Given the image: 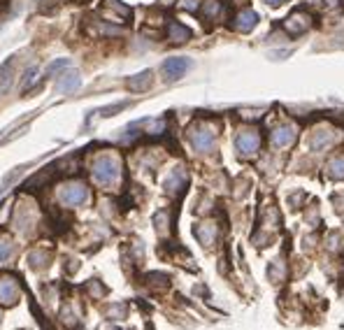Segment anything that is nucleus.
Here are the masks:
<instances>
[{
  "label": "nucleus",
  "mask_w": 344,
  "mask_h": 330,
  "mask_svg": "<svg viewBox=\"0 0 344 330\" xmlns=\"http://www.w3.org/2000/svg\"><path fill=\"white\" fill-rule=\"evenodd\" d=\"M93 177H95V182H100V184L116 182V177H119V161L112 158V156H100L93 163Z\"/></svg>",
  "instance_id": "nucleus-1"
},
{
  "label": "nucleus",
  "mask_w": 344,
  "mask_h": 330,
  "mask_svg": "<svg viewBox=\"0 0 344 330\" xmlns=\"http://www.w3.org/2000/svg\"><path fill=\"white\" fill-rule=\"evenodd\" d=\"M191 58H184V56H177V58H168V61L163 63V74H165V79L168 81H175L179 79V77H184V74L191 70Z\"/></svg>",
  "instance_id": "nucleus-2"
},
{
  "label": "nucleus",
  "mask_w": 344,
  "mask_h": 330,
  "mask_svg": "<svg viewBox=\"0 0 344 330\" xmlns=\"http://www.w3.org/2000/svg\"><path fill=\"white\" fill-rule=\"evenodd\" d=\"M88 198V191L84 184H68L65 189H61V202L63 205H70V207H77Z\"/></svg>",
  "instance_id": "nucleus-3"
},
{
  "label": "nucleus",
  "mask_w": 344,
  "mask_h": 330,
  "mask_svg": "<svg viewBox=\"0 0 344 330\" xmlns=\"http://www.w3.org/2000/svg\"><path fill=\"white\" fill-rule=\"evenodd\" d=\"M191 144H193V149H196V151H200V154H207V151H212V149H214V133H209L207 128L191 130Z\"/></svg>",
  "instance_id": "nucleus-4"
},
{
  "label": "nucleus",
  "mask_w": 344,
  "mask_h": 330,
  "mask_svg": "<svg viewBox=\"0 0 344 330\" xmlns=\"http://www.w3.org/2000/svg\"><path fill=\"white\" fill-rule=\"evenodd\" d=\"M235 144L244 156H251V154H256L258 147H261V137H258V133H254V130H244V133L237 135Z\"/></svg>",
  "instance_id": "nucleus-5"
},
{
  "label": "nucleus",
  "mask_w": 344,
  "mask_h": 330,
  "mask_svg": "<svg viewBox=\"0 0 344 330\" xmlns=\"http://www.w3.org/2000/svg\"><path fill=\"white\" fill-rule=\"evenodd\" d=\"M19 298V284L14 282L12 277L0 279V303L2 305H14Z\"/></svg>",
  "instance_id": "nucleus-6"
},
{
  "label": "nucleus",
  "mask_w": 344,
  "mask_h": 330,
  "mask_svg": "<svg viewBox=\"0 0 344 330\" xmlns=\"http://www.w3.org/2000/svg\"><path fill=\"white\" fill-rule=\"evenodd\" d=\"M270 142H272V147H289V144L296 142V130L289 128V126H279V128L272 130Z\"/></svg>",
  "instance_id": "nucleus-7"
},
{
  "label": "nucleus",
  "mask_w": 344,
  "mask_h": 330,
  "mask_svg": "<svg viewBox=\"0 0 344 330\" xmlns=\"http://www.w3.org/2000/svg\"><path fill=\"white\" fill-rule=\"evenodd\" d=\"M79 86H81V77H79L77 70H74V72L63 74L61 79L56 81V91H58V93H74Z\"/></svg>",
  "instance_id": "nucleus-8"
},
{
  "label": "nucleus",
  "mask_w": 344,
  "mask_h": 330,
  "mask_svg": "<svg viewBox=\"0 0 344 330\" xmlns=\"http://www.w3.org/2000/svg\"><path fill=\"white\" fill-rule=\"evenodd\" d=\"M151 81H154V72H151V70H144V72H140V74H133V77L126 81V86H128L130 91H147V88L151 86Z\"/></svg>",
  "instance_id": "nucleus-9"
},
{
  "label": "nucleus",
  "mask_w": 344,
  "mask_h": 330,
  "mask_svg": "<svg viewBox=\"0 0 344 330\" xmlns=\"http://www.w3.org/2000/svg\"><path fill=\"white\" fill-rule=\"evenodd\" d=\"M258 23V14L251 12V9H244V12L237 14L235 19V30H240V33H249L251 28Z\"/></svg>",
  "instance_id": "nucleus-10"
},
{
  "label": "nucleus",
  "mask_w": 344,
  "mask_h": 330,
  "mask_svg": "<svg viewBox=\"0 0 344 330\" xmlns=\"http://www.w3.org/2000/svg\"><path fill=\"white\" fill-rule=\"evenodd\" d=\"M184 186H186V175H184V170H175V172L165 179V191L172 193V196H175L177 191H182Z\"/></svg>",
  "instance_id": "nucleus-11"
},
{
  "label": "nucleus",
  "mask_w": 344,
  "mask_h": 330,
  "mask_svg": "<svg viewBox=\"0 0 344 330\" xmlns=\"http://www.w3.org/2000/svg\"><path fill=\"white\" fill-rule=\"evenodd\" d=\"M168 37L172 42H186L191 37V30L186 26H182V23H177V21H172L168 28Z\"/></svg>",
  "instance_id": "nucleus-12"
},
{
  "label": "nucleus",
  "mask_w": 344,
  "mask_h": 330,
  "mask_svg": "<svg viewBox=\"0 0 344 330\" xmlns=\"http://www.w3.org/2000/svg\"><path fill=\"white\" fill-rule=\"evenodd\" d=\"M14 58H16V56L7 58V63L0 67V91H7V88H9V84H12V65H14Z\"/></svg>",
  "instance_id": "nucleus-13"
},
{
  "label": "nucleus",
  "mask_w": 344,
  "mask_h": 330,
  "mask_svg": "<svg viewBox=\"0 0 344 330\" xmlns=\"http://www.w3.org/2000/svg\"><path fill=\"white\" fill-rule=\"evenodd\" d=\"M105 12H114L119 19H130V9L119 0H105Z\"/></svg>",
  "instance_id": "nucleus-14"
},
{
  "label": "nucleus",
  "mask_w": 344,
  "mask_h": 330,
  "mask_svg": "<svg viewBox=\"0 0 344 330\" xmlns=\"http://www.w3.org/2000/svg\"><path fill=\"white\" fill-rule=\"evenodd\" d=\"M333 140V133H328V130H319V133L312 135V140H310V147L314 149V151H319V149H324L328 142Z\"/></svg>",
  "instance_id": "nucleus-15"
},
{
  "label": "nucleus",
  "mask_w": 344,
  "mask_h": 330,
  "mask_svg": "<svg viewBox=\"0 0 344 330\" xmlns=\"http://www.w3.org/2000/svg\"><path fill=\"white\" fill-rule=\"evenodd\" d=\"M307 26H310V23H307V19L300 21V19H298V14H293L291 19H286V30H289L291 35H300L303 30H307Z\"/></svg>",
  "instance_id": "nucleus-16"
},
{
  "label": "nucleus",
  "mask_w": 344,
  "mask_h": 330,
  "mask_svg": "<svg viewBox=\"0 0 344 330\" xmlns=\"http://www.w3.org/2000/svg\"><path fill=\"white\" fill-rule=\"evenodd\" d=\"M196 237L203 244H212V240H214V226H212V223H203V226H198V228H196Z\"/></svg>",
  "instance_id": "nucleus-17"
},
{
  "label": "nucleus",
  "mask_w": 344,
  "mask_h": 330,
  "mask_svg": "<svg viewBox=\"0 0 344 330\" xmlns=\"http://www.w3.org/2000/svg\"><path fill=\"white\" fill-rule=\"evenodd\" d=\"M328 175L333 177V179H344V158L340 156V158H333L331 163H328Z\"/></svg>",
  "instance_id": "nucleus-18"
},
{
  "label": "nucleus",
  "mask_w": 344,
  "mask_h": 330,
  "mask_svg": "<svg viewBox=\"0 0 344 330\" xmlns=\"http://www.w3.org/2000/svg\"><path fill=\"white\" fill-rule=\"evenodd\" d=\"M65 67H70V58H56L47 65V77H54V74L58 77V72L65 70Z\"/></svg>",
  "instance_id": "nucleus-19"
},
{
  "label": "nucleus",
  "mask_w": 344,
  "mask_h": 330,
  "mask_svg": "<svg viewBox=\"0 0 344 330\" xmlns=\"http://www.w3.org/2000/svg\"><path fill=\"white\" fill-rule=\"evenodd\" d=\"M35 79H37V67L35 65H30L26 70V72H23V79H21V88H30L35 84Z\"/></svg>",
  "instance_id": "nucleus-20"
},
{
  "label": "nucleus",
  "mask_w": 344,
  "mask_h": 330,
  "mask_svg": "<svg viewBox=\"0 0 344 330\" xmlns=\"http://www.w3.org/2000/svg\"><path fill=\"white\" fill-rule=\"evenodd\" d=\"M47 258H49V254H47V251H33V254H30V265H33V268H44V265H47V263H44V261H47Z\"/></svg>",
  "instance_id": "nucleus-21"
},
{
  "label": "nucleus",
  "mask_w": 344,
  "mask_h": 330,
  "mask_svg": "<svg viewBox=\"0 0 344 330\" xmlns=\"http://www.w3.org/2000/svg\"><path fill=\"white\" fill-rule=\"evenodd\" d=\"M21 172H23V168H14L12 172H9V175L5 177V179H2V184H0V191H5L7 186H12L14 182H16V179H19L21 177Z\"/></svg>",
  "instance_id": "nucleus-22"
},
{
  "label": "nucleus",
  "mask_w": 344,
  "mask_h": 330,
  "mask_svg": "<svg viewBox=\"0 0 344 330\" xmlns=\"http://www.w3.org/2000/svg\"><path fill=\"white\" fill-rule=\"evenodd\" d=\"M128 107V102H116V105H109V107H102L98 114L100 116H112L114 112H121V109H126Z\"/></svg>",
  "instance_id": "nucleus-23"
},
{
  "label": "nucleus",
  "mask_w": 344,
  "mask_h": 330,
  "mask_svg": "<svg viewBox=\"0 0 344 330\" xmlns=\"http://www.w3.org/2000/svg\"><path fill=\"white\" fill-rule=\"evenodd\" d=\"M219 9H221V5H219V0H205V16H216L219 14Z\"/></svg>",
  "instance_id": "nucleus-24"
},
{
  "label": "nucleus",
  "mask_w": 344,
  "mask_h": 330,
  "mask_svg": "<svg viewBox=\"0 0 344 330\" xmlns=\"http://www.w3.org/2000/svg\"><path fill=\"white\" fill-rule=\"evenodd\" d=\"M9 254H12V242L2 237V240H0V263H2V261H7V258H9Z\"/></svg>",
  "instance_id": "nucleus-25"
},
{
  "label": "nucleus",
  "mask_w": 344,
  "mask_h": 330,
  "mask_svg": "<svg viewBox=\"0 0 344 330\" xmlns=\"http://www.w3.org/2000/svg\"><path fill=\"white\" fill-rule=\"evenodd\" d=\"M165 219H168V212H158L154 216V223H156V230L158 233H165Z\"/></svg>",
  "instance_id": "nucleus-26"
},
{
  "label": "nucleus",
  "mask_w": 344,
  "mask_h": 330,
  "mask_svg": "<svg viewBox=\"0 0 344 330\" xmlns=\"http://www.w3.org/2000/svg\"><path fill=\"white\" fill-rule=\"evenodd\" d=\"M182 7L193 12V9H198V0H182Z\"/></svg>",
  "instance_id": "nucleus-27"
},
{
  "label": "nucleus",
  "mask_w": 344,
  "mask_h": 330,
  "mask_svg": "<svg viewBox=\"0 0 344 330\" xmlns=\"http://www.w3.org/2000/svg\"><path fill=\"white\" fill-rule=\"evenodd\" d=\"M265 2H268V5H272V7H277V5H282L284 0H265Z\"/></svg>",
  "instance_id": "nucleus-28"
},
{
  "label": "nucleus",
  "mask_w": 344,
  "mask_h": 330,
  "mask_svg": "<svg viewBox=\"0 0 344 330\" xmlns=\"http://www.w3.org/2000/svg\"><path fill=\"white\" fill-rule=\"evenodd\" d=\"M0 321H2V314H0Z\"/></svg>",
  "instance_id": "nucleus-29"
}]
</instances>
